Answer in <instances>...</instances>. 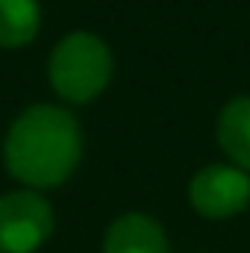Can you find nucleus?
Masks as SVG:
<instances>
[{
    "instance_id": "1",
    "label": "nucleus",
    "mask_w": 250,
    "mask_h": 253,
    "mask_svg": "<svg viewBox=\"0 0 250 253\" xmlns=\"http://www.w3.org/2000/svg\"><path fill=\"white\" fill-rule=\"evenodd\" d=\"M83 156V135L77 118L53 103L24 109L6 132V171L27 189H56L77 171Z\"/></svg>"
},
{
    "instance_id": "5",
    "label": "nucleus",
    "mask_w": 250,
    "mask_h": 253,
    "mask_svg": "<svg viewBox=\"0 0 250 253\" xmlns=\"http://www.w3.org/2000/svg\"><path fill=\"white\" fill-rule=\"evenodd\" d=\"M103 253H168V239L159 221L141 212L115 218L103 236Z\"/></svg>"
},
{
    "instance_id": "3",
    "label": "nucleus",
    "mask_w": 250,
    "mask_h": 253,
    "mask_svg": "<svg viewBox=\"0 0 250 253\" xmlns=\"http://www.w3.org/2000/svg\"><path fill=\"white\" fill-rule=\"evenodd\" d=\"M53 233V209L36 189L0 197V253H36Z\"/></svg>"
},
{
    "instance_id": "2",
    "label": "nucleus",
    "mask_w": 250,
    "mask_h": 253,
    "mask_svg": "<svg viewBox=\"0 0 250 253\" xmlns=\"http://www.w3.org/2000/svg\"><path fill=\"white\" fill-rule=\"evenodd\" d=\"M112 50L109 44L94 33H71L62 42H56L47 77L53 91L68 103H91L100 97L112 80Z\"/></svg>"
},
{
    "instance_id": "6",
    "label": "nucleus",
    "mask_w": 250,
    "mask_h": 253,
    "mask_svg": "<svg viewBox=\"0 0 250 253\" xmlns=\"http://www.w3.org/2000/svg\"><path fill=\"white\" fill-rule=\"evenodd\" d=\"M218 144L236 168L250 174V97H233L218 115Z\"/></svg>"
},
{
    "instance_id": "4",
    "label": "nucleus",
    "mask_w": 250,
    "mask_h": 253,
    "mask_svg": "<svg viewBox=\"0 0 250 253\" xmlns=\"http://www.w3.org/2000/svg\"><path fill=\"white\" fill-rule=\"evenodd\" d=\"M188 200L209 221L233 218L250 203V174L236 165H206L191 177Z\"/></svg>"
},
{
    "instance_id": "7",
    "label": "nucleus",
    "mask_w": 250,
    "mask_h": 253,
    "mask_svg": "<svg viewBox=\"0 0 250 253\" xmlns=\"http://www.w3.org/2000/svg\"><path fill=\"white\" fill-rule=\"evenodd\" d=\"M42 27L39 0H0V47H27Z\"/></svg>"
}]
</instances>
